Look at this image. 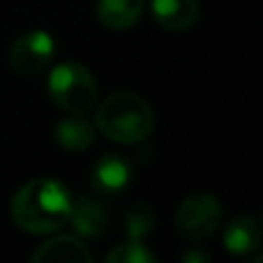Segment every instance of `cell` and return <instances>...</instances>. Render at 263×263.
<instances>
[{"label": "cell", "instance_id": "cell-7", "mask_svg": "<svg viewBox=\"0 0 263 263\" xmlns=\"http://www.w3.org/2000/svg\"><path fill=\"white\" fill-rule=\"evenodd\" d=\"M92 187L102 194H120L132 182V164L123 155L106 153L92 166Z\"/></svg>", "mask_w": 263, "mask_h": 263}, {"label": "cell", "instance_id": "cell-1", "mask_svg": "<svg viewBox=\"0 0 263 263\" xmlns=\"http://www.w3.org/2000/svg\"><path fill=\"white\" fill-rule=\"evenodd\" d=\"M72 210V194L53 178H35L16 192L12 217L18 229L32 236H49L63 229Z\"/></svg>", "mask_w": 263, "mask_h": 263}, {"label": "cell", "instance_id": "cell-5", "mask_svg": "<svg viewBox=\"0 0 263 263\" xmlns=\"http://www.w3.org/2000/svg\"><path fill=\"white\" fill-rule=\"evenodd\" d=\"M55 58V42L49 32L44 30H30L21 35L12 44L9 51V63L14 72L18 74H40L53 63Z\"/></svg>", "mask_w": 263, "mask_h": 263}, {"label": "cell", "instance_id": "cell-10", "mask_svg": "<svg viewBox=\"0 0 263 263\" xmlns=\"http://www.w3.org/2000/svg\"><path fill=\"white\" fill-rule=\"evenodd\" d=\"M222 242H224V247L236 256L254 254V252H259V247H261L259 222L252 217H236L233 222H229L227 229H224Z\"/></svg>", "mask_w": 263, "mask_h": 263}, {"label": "cell", "instance_id": "cell-15", "mask_svg": "<svg viewBox=\"0 0 263 263\" xmlns=\"http://www.w3.org/2000/svg\"><path fill=\"white\" fill-rule=\"evenodd\" d=\"M210 256L208 254H199V252H190V254H185V261L190 263H205Z\"/></svg>", "mask_w": 263, "mask_h": 263}, {"label": "cell", "instance_id": "cell-8", "mask_svg": "<svg viewBox=\"0 0 263 263\" xmlns=\"http://www.w3.org/2000/svg\"><path fill=\"white\" fill-rule=\"evenodd\" d=\"M35 263H90L92 252L79 236H55L32 254Z\"/></svg>", "mask_w": 263, "mask_h": 263}, {"label": "cell", "instance_id": "cell-11", "mask_svg": "<svg viewBox=\"0 0 263 263\" xmlns=\"http://www.w3.org/2000/svg\"><path fill=\"white\" fill-rule=\"evenodd\" d=\"M145 0H97V16L111 30H127L141 18Z\"/></svg>", "mask_w": 263, "mask_h": 263}, {"label": "cell", "instance_id": "cell-14", "mask_svg": "<svg viewBox=\"0 0 263 263\" xmlns=\"http://www.w3.org/2000/svg\"><path fill=\"white\" fill-rule=\"evenodd\" d=\"M106 261L109 263H155L157 256H155L141 240H132L129 238L127 242L114 247V250L106 254Z\"/></svg>", "mask_w": 263, "mask_h": 263}, {"label": "cell", "instance_id": "cell-13", "mask_svg": "<svg viewBox=\"0 0 263 263\" xmlns=\"http://www.w3.org/2000/svg\"><path fill=\"white\" fill-rule=\"evenodd\" d=\"M155 229V213L150 210V205L136 203L125 213V233L132 240H141Z\"/></svg>", "mask_w": 263, "mask_h": 263}, {"label": "cell", "instance_id": "cell-12", "mask_svg": "<svg viewBox=\"0 0 263 263\" xmlns=\"http://www.w3.org/2000/svg\"><path fill=\"white\" fill-rule=\"evenodd\" d=\"M55 141L69 153L86 150L95 141V125L88 123L81 114H69L55 125Z\"/></svg>", "mask_w": 263, "mask_h": 263}, {"label": "cell", "instance_id": "cell-3", "mask_svg": "<svg viewBox=\"0 0 263 263\" xmlns=\"http://www.w3.org/2000/svg\"><path fill=\"white\" fill-rule=\"evenodd\" d=\"M49 92L65 114L86 116L97 102V83L92 72L77 60H63L49 77Z\"/></svg>", "mask_w": 263, "mask_h": 263}, {"label": "cell", "instance_id": "cell-6", "mask_svg": "<svg viewBox=\"0 0 263 263\" xmlns=\"http://www.w3.org/2000/svg\"><path fill=\"white\" fill-rule=\"evenodd\" d=\"M67 222L72 224L79 238H102L109 229V215L104 205L92 196H79V199H72Z\"/></svg>", "mask_w": 263, "mask_h": 263}, {"label": "cell", "instance_id": "cell-9", "mask_svg": "<svg viewBox=\"0 0 263 263\" xmlns=\"http://www.w3.org/2000/svg\"><path fill=\"white\" fill-rule=\"evenodd\" d=\"M150 14L164 30H187L199 21V0H150Z\"/></svg>", "mask_w": 263, "mask_h": 263}, {"label": "cell", "instance_id": "cell-4", "mask_svg": "<svg viewBox=\"0 0 263 263\" xmlns=\"http://www.w3.org/2000/svg\"><path fill=\"white\" fill-rule=\"evenodd\" d=\"M222 224V203L213 194H192L178 205L176 229L190 240H203L213 236Z\"/></svg>", "mask_w": 263, "mask_h": 263}, {"label": "cell", "instance_id": "cell-2", "mask_svg": "<svg viewBox=\"0 0 263 263\" xmlns=\"http://www.w3.org/2000/svg\"><path fill=\"white\" fill-rule=\"evenodd\" d=\"M95 127L116 143L132 145L153 134L155 111L136 92H114L97 109Z\"/></svg>", "mask_w": 263, "mask_h": 263}]
</instances>
